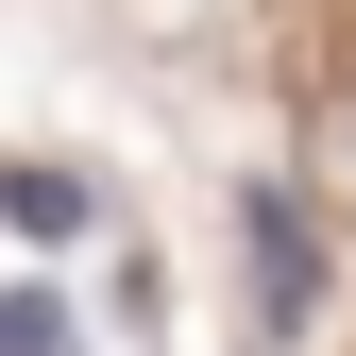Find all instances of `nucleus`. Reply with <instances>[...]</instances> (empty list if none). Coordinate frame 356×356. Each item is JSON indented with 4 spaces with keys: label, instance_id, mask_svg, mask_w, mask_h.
<instances>
[{
    "label": "nucleus",
    "instance_id": "obj_2",
    "mask_svg": "<svg viewBox=\"0 0 356 356\" xmlns=\"http://www.w3.org/2000/svg\"><path fill=\"white\" fill-rule=\"evenodd\" d=\"M0 220H17V238H85V220H102V204H85V170H0Z\"/></svg>",
    "mask_w": 356,
    "mask_h": 356
},
{
    "label": "nucleus",
    "instance_id": "obj_3",
    "mask_svg": "<svg viewBox=\"0 0 356 356\" xmlns=\"http://www.w3.org/2000/svg\"><path fill=\"white\" fill-rule=\"evenodd\" d=\"M0 356H68V305L51 289H0Z\"/></svg>",
    "mask_w": 356,
    "mask_h": 356
},
{
    "label": "nucleus",
    "instance_id": "obj_1",
    "mask_svg": "<svg viewBox=\"0 0 356 356\" xmlns=\"http://www.w3.org/2000/svg\"><path fill=\"white\" fill-rule=\"evenodd\" d=\"M238 220H254V323H272V339H289V323H305V305H323V238H305V204H289V187H254Z\"/></svg>",
    "mask_w": 356,
    "mask_h": 356
}]
</instances>
